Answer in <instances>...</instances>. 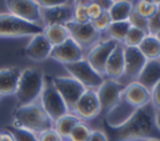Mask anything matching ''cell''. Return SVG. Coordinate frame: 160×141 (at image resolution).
Wrapping results in <instances>:
<instances>
[{
  "mask_svg": "<svg viewBox=\"0 0 160 141\" xmlns=\"http://www.w3.org/2000/svg\"><path fill=\"white\" fill-rule=\"evenodd\" d=\"M155 114L156 109L151 102L139 107L125 124L116 129H110V135H108L109 141L160 140V130L156 126Z\"/></svg>",
  "mask_w": 160,
  "mask_h": 141,
  "instance_id": "6da1fadb",
  "label": "cell"
},
{
  "mask_svg": "<svg viewBox=\"0 0 160 141\" xmlns=\"http://www.w3.org/2000/svg\"><path fill=\"white\" fill-rule=\"evenodd\" d=\"M12 126L29 130L34 134H40L54 127L52 120L45 112L40 102H32L24 106H18L12 112Z\"/></svg>",
  "mask_w": 160,
  "mask_h": 141,
  "instance_id": "7a4b0ae2",
  "label": "cell"
},
{
  "mask_svg": "<svg viewBox=\"0 0 160 141\" xmlns=\"http://www.w3.org/2000/svg\"><path fill=\"white\" fill-rule=\"evenodd\" d=\"M44 84H45V77L40 70L34 67H25L24 70H21L15 92L18 106H24L36 102V100L41 95Z\"/></svg>",
  "mask_w": 160,
  "mask_h": 141,
  "instance_id": "3957f363",
  "label": "cell"
},
{
  "mask_svg": "<svg viewBox=\"0 0 160 141\" xmlns=\"http://www.w3.org/2000/svg\"><path fill=\"white\" fill-rule=\"evenodd\" d=\"M42 32V26L25 21L12 14H0V37H22Z\"/></svg>",
  "mask_w": 160,
  "mask_h": 141,
  "instance_id": "277c9868",
  "label": "cell"
},
{
  "mask_svg": "<svg viewBox=\"0 0 160 141\" xmlns=\"http://www.w3.org/2000/svg\"><path fill=\"white\" fill-rule=\"evenodd\" d=\"M64 67L70 74V76L78 80L85 89H98L105 80L104 76L100 75L85 57L75 62L66 64L64 65Z\"/></svg>",
  "mask_w": 160,
  "mask_h": 141,
  "instance_id": "5b68a950",
  "label": "cell"
},
{
  "mask_svg": "<svg viewBox=\"0 0 160 141\" xmlns=\"http://www.w3.org/2000/svg\"><path fill=\"white\" fill-rule=\"evenodd\" d=\"M39 99H40V105L42 106L45 112L49 115V117L52 120V122L70 111L64 99L61 97V95L56 91V89L51 84V80L50 82L45 81L44 89Z\"/></svg>",
  "mask_w": 160,
  "mask_h": 141,
  "instance_id": "8992f818",
  "label": "cell"
},
{
  "mask_svg": "<svg viewBox=\"0 0 160 141\" xmlns=\"http://www.w3.org/2000/svg\"><path fill=\"white\" fill-rule=\"evenodd\" d=\"M65 27L68 29L70 37L81 47V49H86V47H91L94 46L99 39H100V34L91 24V21L89 22H76L74 20L68 21L65 24Z\"/></svg>",
  "mask_w": 160,
  "mask_h": 141,
  "instance_id": "52a82bcc",
  "label": "cell"
},
{
  "mask_svg": "<svg viewBox=\"0 0 160 141\" xmlns=\"http://www.w3.org/2000/svg\"><path fill=\"white\" fill-rule=\"evenodd\" d=\"M51 84L56 89V91L61 95L69 110L74 106V104L79 100V97L85 92V87L71 76H52Z\"/></svg>",
  "mask_w": 160,
  "mask_h": 141,
  "instance_id": "ba28073f",
  "label": "cell"
},
{
  "mask_svg": "<svg viewBox=\"0 0 160 141\" xmlns=\"http://www.w3.org/2000/svg\"><path fill=\"white\" fill-rule=\"evenodd\" d=\"M70 111L80 120H91L96 117L101 112L96 90L86 89L85 92L74 104Z\"/></svg>",
  "mask_w": 160,
  "mask_h": 141,
  "instance_id": "9c48e42d",
  "label": "cell"
},
{
  "mask_svg": "<svg viewBox=\"0 0 160 141\" xmlns=\"http://www.w3.org/2000/svg\"><path fill=\"white\" fill-rule=\"evenodd\" d=\"M124 87L125 86L120 84L118 80L106 79L102 81V84L96 89L101 112L106 114L109 110H111L118 104L124 91Z\"/></svg>",
  "mask_w": 160,
  "mask_h": 141,
  "instance_id": "30bf717a",
  "label": "cell"
},
{
  "mask_svg": "<svg viewBox=\"0 0 160 141\" xmlns=\"http://www.w3.org/2000/svg\"><path fill=\"white\" fill-rule=\"evenodd\" d=\"M119 42L112 40V39H106L102 41H98L94 46H91V49L89 50L88 55H86V60L89 61V64L100 74V75H105V65L106 61L110 56V54L112 52V50L116 47Z\"/></svg>",
  "mask_w": 160,
  "mask_h": 141,
  "instance_id": "8fae6325",
  "label": "cell"
},
{
  "mask_svg": "<svg viewBox=\"0 0 160 141\" xmlns=\"http://www.w3.org/2000/svg\"><path fill=\"white\" fill-rule=\"evenodd\" d=\"M5 5L10 14L25 21L40 25L41 7L35 0H5Z\"/></svg>",
  "mask_w": 160,
  "mask_h": 141,
  "instance_id": "7c38bea8",
  "label": "cell"
},
{
  "mask_svg": "<svg viewBox=\"0 0 160 141\" xmlns=\"http://www.w3.org/2000/svg\"><path fill=\"white\" fill-rule=\"evenodd\" d=\"M50 57L58 62H61L62 65H66L81 60L84 57V52L82 49L71 37H69L64 42L52 46Z\"/></svg>",
  "mask_w": 160,
  "mask_h": 141,
  "instance_id": "4fadbf2b",
  "label": "cell"
},
{
  "mask_svg": "<svg viewBox=\"0 0 160 141\" xmlns=\"http://www.w3.org/2000/svg\"><path fill=\"white\" fill-rule=\"evenodd\" d=\"M136 110H138L136 107L130 105L121 96L120 100L118 101V104L105 114V122L109 129H116V127L121 126L122 124H125L134 115V112Z\"/></svg>",
  "mask_w": 160,
  "mask_h": 141,
  "instance_id": "5bb4252c",
  "label": "cell"
},
{
  "mask_svg": "<svg viewBox=\"0 0 160 141\" xmlns=\"http://www.w3.org/2000/svg\"><path fill=\"white\" fill-rule=\"evenodd\" d=\"M52 45L48 41V39L44 36L42 32L32 35L29 44L26 45L24 54L26 57L34 61H44L48 57H50Z\"/></svg>",
  "mask_w": 160,
  "mask_h": 141,
  "instance_id": "9a60e30c",
  "label": "cell"
},
{
  "mask_svg": "<svg viewBox=\"0 0 160 141\" xmlns=\"http://www.w3.org/2000/svg\"><path fill=\"white\" fill-rule=\"evenodd\" d=\"M124 60H125L124 75H126L130 79H136L148 61V59L142 55L140 49L132 46H124Z\"/></svg>",
  "mask_w": 160,
  "mask_h": 141,
  "instance_id": "2e32d148",
  "label": "cell"
},
{
  "mask_svg": "<svg viewBox=\"0 0 160 141\" xmlns=\"http://www.w3.org/2000/svg\"><path fill=\"white\" fill-rule=\"evenodd\" d=\"M121 96L130 105H132L136 109L142 107V106H145L146 104H149L151 101L150 90H148L145 86H142L138 81H134V82H130L129 85H126L124 87V91H122Z\"/></svg>",
  "mask_w": 160,
  "mask_h": 141,
  "instance_id": "e0dca14e",
  "label": "cell"
},
{
  "mask_svg": "<svg viewBox=\"0 0 160 141\" xmlns=\"http://www.w3.org/2000/svg\"><path fill=\"white\" fill-rule=\"evenodd\" d=\"M74 7L69 5L54 6L41 9V21L46 25H65L68 21L72 20Z\"/></svg>",
  "mask_w": 160,
  "mask_h": 141,
  "instance_id": "ac0fdd59",
  "label": "cell"
},
{
  "mask_svg": "<svg viewBox=\"0 0 160 141\" xmlns=\"http://www.w3.org/2000/svg\"><path fill=\"white\" fill-rule=\"evenodd\" d=\"M125 70V60H124V45L118 44L116 47L110 54L106 65H105V76L108 79L118 80L124 75Z\"/></svg>",
  "mask_w": 160,
  "mask_h": 141,
  "instance_id": "d6986e66",
  "label": "cell"
},
{
  "mask_svg": "<svg viewBox=\"0 0 160 141\" xmlns=\"http://www.w3.org/2000/svg\"><path fill=\"white\" fill-rule=\"evenodd\" d=\"M21 70L16 66L0 69V95L9 96L15 95Z\"/></svg>",
  "mask_w": 160,
  "mask_h": 141,
  "instance_id": "ffe728a7",
  "label": "cell"
},
{
  "mask_svg": "<svg viewBox=\"0 0 160 141\" xmlns=\"http://www.w3.org/2000/svg\"><path fill=\"white\" fill-rule=\"evenodd\" d=\"M136 81L151 91V89L160 81V59L148 60L136 77Z\"/></svg>",
  "mask_w": 160,
  "mask_h": 141,
  "instance_id": "44dd1931",
  "label": "cell"
},
{
  "mask_svg": "<svg viewBox=\"0 0 160 141\" xmlns=\"http://www.w3.org/2000/svg\"><path fill=\"white\" fill-rule=\"evenodd\" d=\"M132 10L134 5L129 0H115L108 12L111 21H125L129 20Z\"/></svg>",
  "mask_w": 160,
  "mask_h": 141,
  "instance_id": "7402d4cb",
  "label": "cell"
},
{
  "mask_svg": "<svg viewBox=\"0 0 160 141\" xmlns=\"http://www.w3.org/2000/svg\"><path fill=\"white\" fill-rule=\"evenodd\" d=\"M42 34L52 46L59 45L70 37L65 25H46L42 27Z\"/></svg>",
  "mask_w": 160,
  "mask_h": 141,
  "instance_id": "603a6c76",
  "label": "cell"
},
{
  "mask_svg": "<svg viewBox=\"0 0 160 141\" xmlns=\"http://www.w3.org/2000/svg\"><path fill=\"white\" fill-rule=\"evenodd\" d=\"M148 60L160 59V40L155 35H146L138 46Z\"/></svg>",
  "mask_w": 160,
  "mask_h": 141,
  "instance_id": "cb8c5ba5",
  "label": "cell"
},
{
  "mask_svg": "<svg viewBox=\"0 0 160 141\" xmlns=\"http://www.w3.org/2000/svg\"><path fill=\"white\" fill-rule=\"evenodd\" d=\"M80 121L81 120L78 116H75L72 112H68L66 115H64V116L59 117L56 121H54V129L62 139H68V136L71 132V130L74 129V126Z\"/></svg>",
  "mask_w": 160,
  "mask_h": 141,
  "instance_id": "d4e9b609",
  "label": "cell"
},
{
  "mask_svg": "<svg viewBox=\"0 0 160 141\" xmlns=\"http://www.w3.org/2000/svg\"><path fill=\"white\" fill-rule=\"evenodd\" d=\"M131 27V24L129 20L125 21H111L110 25L106 29V32L109 35V39H112L118 41L119 44H122L129 29Z\"/></svg>",
  "mask_w": 160,
  "mask_h": 141,
  "instance_id": "484cf974",
  "label": "cell"
},
{
  "mask_svg": "<svg viewBox=\"0 0 160 141\" xmlns=\"http://www.w3.org/2000/svg\"><path fill=\"white\" fill-rule=\"evenodd\" d=\"M6 132H9L14 141H38V136L36 134L25 130V129H20V127H15L12 125H8L5 127Z\"/></svg>",
  "mask_w": 160,
  "mask_h": 141,
  "instance_id": "4316f807",
  "label": "cell"
},
{
  "mask_svg": "<svg viewBox=\"0 0 160 141\" xmlns=\"http://www.w3.org/2000/svg\"><path fill=\"white\" fill-rule=\"evenodd\" d=\"M146 35H148V32H145L144 30L131 26V27L129 29V31H128V34H126V36H125L122 44H124V46L138 47Z\"/></svg>",
  "mask_w": 160,
  "mask_h": 141,
  "instance_id": "83f0119b",
  "label": "cell"
},
{
  "mask_svg": "<svg viewBox=\"0 0 160 141\" xmlns=\"http://www.w3.org/2000/svg\"><path fill=\"white\" fill-rule=\"evenodd\" d=\"M90 134H91L90 127L86 124H84L82 121H80L74 126V129L69 134L68 139L70 141H86L89 139Z\"/></svg>",
  "mask_w": 160,
  "mask_h": 141,
  "instance_id": "f1b7e54d",
  "label": "cell"
},
{
  "mask_svg": "<svg viewBox=\"0 0 160 141\" xmlns=\"http://www.w3.org/2000/svg\"><path fill=\"white\" fill-rule=\"evenodd\" d=\"M156 10H158L156 5L146 2V1H142V0H138L136 4L134 5V11L138 12L139 15H141L145 19H149Z\"/></svg>",
  "mask_w": 160,
  "mask_h": 141,
  "instance_id": "f546056e",
  "label": "cell"
},
{
  "mask_svg": "<svg viewBox=\"0 0 160 141\" xmlns=\"http://www.w3.org/2000/svg\"><path fill=\"white\" fill-rule=\"evenodd\" d=\"M110 22H111V19H110V15H109L108 11H102L99 17H96L95 20L91 21L92 26H94L99 32L106 31V29H108V26L110 25Z\"/></svg>",
  "mask_w": 160,
  "mask_h": 141,
  "instance_id": "4dcf8cb0",
  "label": "cell"
},
{
  "mask_svg": "<svg viewBox=\"0 0 160 141\" xmlns=\"http://www.w3.org/2000/svg\"><path fill=\"white\" fill-rule=\"evenodd\" d=\"M160 30V9L158 10L148 19V34L149 35H156Z\"/></svg>",
  "mask_w": 160,
  "mask_h": 141,
  "instance_id": "1f68e13d",
  "label": "cell"
},
{
  "mask_svg": "<svg viewBox=\"0 0 160 141\" xmlns=\"http://www.w3.org/2000/svg\"><path fill=\"white\" fill-rule=\"evenodd\" d=\"M72 20L80 24L89 22L90 19L88 16V10L85 5H75L74 6V12H72Z\"/></svg>",
  "mask_w": 160,
  "mask_h": 141,
  "instance_id": "d6a6232c",
  "label": "cell"
},
{
  "mask_svg": "<svg viewBox=\"0 0 160 141\" xmlns=\"http://www.w3.org/2000/svg\"><path fill=\"white\" fill-rule=\"evenodd\" d=\"M129 21H130L131 26L138 27V29H141L145 32H148V19L142 17L141 15H139L138 12H135L134 10H132V12H131V15L129 17Z\"/></svg>",
  "mask_w": 160,
  "mask_h": 141,
  "instance_id": "836d02e7",
  "label": "cell"
},
{
  "mask_svg": "<svg viewBox=\"0 0 160 141\" xmlns=\"http://www.w3.org/2000/svg\"><path fill=\"white\" fill-rule=\"evenodd\" d=\"M36 136H38V141H64V139L55 131L54 127L48 129V130L38 134Z\"/></svg>",
  "mask_w": 160,
  "mask_h": 141,
  "instance_id": "e575fe53",
  "label": "cell"
},
{
  "mask_svg": "<svg viewBox=\"0 0 160 141\" xmlns=\"http://www.w3.org/2000/svg\"><path fill=\"white\" fill-rule=\"evenodd\" d=\"M151 104L156 110H160V81L151 89Z\"/></svg>",
  "mask_w": 160,
  "mask_h": 141,
  "instance_id": "d590c367",
  "label": "cell"
},
{
  "mask_svg": "<svg viewBox=\"0 0 160 141\" xmlns=\"http://www.w3.org/2000/svg\"><path fill=\"white\" fill-rule=\"evenodd\" d=\"M38 2V5L41 9L45 7H54V6H61V5H66V2L69 0H35Z\"/></svg>",
  "mask_w": 160,
  "mask_h": 141,
  "instance_id": "8d00e7d4",
  "label": "cell"
},
{
  "mask_svg": "<svg viewBox=\"0 0 160 141\" xmlns=\"http://www.w3.org/2000/svg\"><path fill=\"white\" fill-rule=\"evenodd\" d=\"M86 10H88V16H89L90 21H92V20H95L96 17H99V16L101 15V12H102V10H101L95 2H92V1L86 6Z\"/></svg>",
  "mask_w": 160,
  "mask_h": 141,
  "instance_id": "74e56055",
  "label": "cell"
},
{
  "mask_svg": "<svg viewBox=\"0 0 160 141\" xmlns=\"http://www.w3.org/2000/svg\"><path fill=\"white\" fill-rule=\"evenodd\" d=\"M86 141H109L108 135L101 130H91V134Z\"/></svg>",
  "mask_w": 160,
  "mask_h": 141,
  "instance_id": "f35d334b",
  "label": "cell"
},
{
  "mask_svg": "<svg viewBox=\"0 0 160 141\" xmlns=\"http://www.w3.org/2000/svg\"><path fill=\"white\" fill-rule=\"evenodd\" d=\"M91 1L95 2L102 11H109L114 4V0H91Z\"/></svg>",
  "mask_w": 160,
  "mask_h": 141,
  "instance_id": "ab89813d",
  "label": "cell"
},
{
  "mask_svg": "<svg viewBox=\"0 0 160 141\" xmlns=\"http://www.w3.org/2000/svg\"><path fill=\"white\" fill-rule=\"evenodd\" d=\"M0 141H14V139H12V136L9 132H1Z\"/></svg>",
  "mask_w": 160,
  "mask_h": 141,
  "instance_id": "60d3db41",
  "label": "cell"
},
{
  "mask_svg": "<svg viewBox=\"0 0 160 141\" xmlns=\"http://www.w3.org/2000/svg\"><path fill=\"white\" fill-rule=\"evenodd\" d=\"M91 2V0H74V6L75 5H85L88 6Z\"/></svg>",
  "mask_w": 160,
  "mask_h": 141,
  "instance_id": "b9f144b4",
  "label": "cell"
},
{
  "mask_svg": "<svg viewBox=\"0 0 160 141\" xmlns=\"http://www.w3.org/2000/svg\"><path fill=\"white\" fill-rule=\"evenodd\" d=\"M155 121H156V126H158V129L160 130V110H156V114H155Z\"/></svg>",
  "mask_w": 160,
  "mask_h": 141,
  "instance_id": "7bdbcfd3",
  "label": "cell"
},
{
  "mask_svg": "<svg viewBox=\"0 0 160 141\" xmlns=\"http://www.w3.org/2000/svg\"><path fill=\"white\" fill-rule=\"evenodd\" d=\"M142 1H146V2H150V4H154L156 6L160 5V0H142Z\"/></svg>",
  "mask_w": 160,
  "mask_h": 141,
  "instance_id": "ee69618b",
  "label": "cell"
},
{
  "mask_svg": "<svg viewBox=\"0 0 160 141\" xmlns=\"http://www.w3.org/2000/svg\"><path fill=\"white\" fill-rule=\"evenodd\" d=\"M145 141H160V140H156V139H149V140H145Z\"/></svg>",
  "mask_w": 160,
  "mask_h": 141,
  "instance_id": "f6af8a7d",
  "label": "cell"
},
{
  "mask_svg": "<svg viewBox=\"0 0 160 141\" xmlns=\"http://www.w3.org/2000/svg\"><path fill=\"white\" fill-rule=\"evenodd\" d=\"M155 36H156V37H158V39H159V40H160V30H159V32H158V34H156V35H155Z\"/></svg>",
  "mask_w": 160,
  "mask_h": 141,
  "instance_id": "bcb514c9",
  "label": "cell"
},
{
  "mask_svg": "<svg viewBox=\"0 0 160 141\" xmlns=\"http://www.w3.org/2000/svg\"><path fill=\"white\" fill-rule=\"evenodd\" d=\"M1 97H2V96H1V95H0V100H1Z\"/></svg>",
  "mask_w": 160,
  "mask_h": 141,
  "instance_id": "7dc6e473",
  "label": "cell"
},
{
  "mask_svg": "<svg viewBox=\"0 0 160 141\" xmlns=\"http://www.w3.org/2000/svg\"><path fill=\"white\" fill-rule=\"evenodd\" d=\"M158 7H159V9H160V5H159V6H158Z\"/></svg>",
  "mask_w": 160,
  "mask_h": 141,
  "instance_id": "c3c4849f",
  "label": "cell"
},
{
  "mask_svg": "<svg viewBox=\"0 0 160 141\" xmlns=\"http://www.w3.org/2000/svg\"><path fill=\"white\" fill-rule=\"evenodd\" d=\"M0 135H1V132H0Z\"/></svg>",
  "mask_w": 160,
  "mask_h": 141,
  "instance_id": "681fc988",
  "label": "cell"
},
{
  "mask_svg": "<svg viewBox=\"0 0 160 141\" xmlns=\"http://www.w3.org/2000/svg\"><path fill=\"white\" fill-rule=\"evenodd\" d=\"M114 1H115V0H114Z\"/></svg>",
  "mask_w": 160,
  "mask_h": 141,
  "instance_id": "f907efd6",
  "label": "cell"
}]
</instances>
